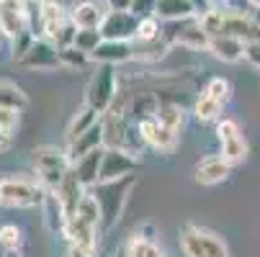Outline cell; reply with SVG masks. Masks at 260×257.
<instances>
[{"mask_svg":"<svg viewBox=\"0 0 260 257\" xmlns=\"http://www.w3.org/2000/svg\"><path fill=\"white\" fill-rule=\"evenodd\" d=\"M137 186V177L134 175H126V177H119V180H106V182H98V186L90 191L101 206V216H103V224L101 229L108 232L119 224V218L124 213V206L129 201V193L134 191Z\"/></svg>","mask_w":260,"mask_h":257,"instance_id":"cell-1","label":"cell"},{"mask_svg":"<svg viewBox=\"0 0 260 257\" xmlns=\"http://www.w3.org/2000/svg\"><path fill=\"white\" fill-rule=\"evenodd\" d=\"M31 165H34V172L39 177V182L49 193H54L62 186L64 175L72 170V160H70L67 150H59L54 144L34 146L31 150Z\"/></svg>","mask_w":260,"mask_h":257,"instance_id":"cell-2","label":"cell"},{"mask_svg":"<svg viewBox=\"0 0 260 257\" xmlns=\"http://www.w3.org/2000/svg\"><path fill=\"white\" fill-rule=\"evenodd\" d=\"M47 188L39 177L28 175H6L0 177V206L3 208H36L47 198Z\"/></svg>","mask_w":260,"mask_h":257,"instance_id":"cell-3","label":"cell"},{"mask_svg":"<svg viewBox=\"0 0 260 257\" xmlns=\"http://www.w3.org/2000/svg\"><path fill=\"white\" fill-rule=\"evenodd\" d=\"M178 242L183 257H230V247L221 239V234L199 224H185Z\"/></svg>","mask_w":260,"mask_h":257,"instance_id":"cell-4","label":"cell"},{"mask_svg":"<svg viewBox=\"0 0 260 257\" xmlns=\"http://www.w3.org/2000/svg\"><path fill=\"white\" fill-rule=\"evenodd\" d=\"M116 90H119L116 69L111 64H98L95 75L90 78V83L85 88V105L98 111L101 116H106L111 111V105L116 103Z\"/></svg>","mask_w":260,"mask_h":257,"instance_id":"cell-5","label":"cell"},{"mask_svg":"<svg viewBox=\"0 0 260 257\" xmlns=\"http://www.w3.org/2000/svg\"><path fill=\"white\" fill-rule=\"evenodd\" d=\"M216 139L221 144V152L219 155L224 157L230 165H240L247 157V152H250V146H247V141L242 136L240 124L232 121V119H221L216 124Z\"/></svg>","mask_w":260,"mask_h":257,"instance_id":"cell-6","label":"cell"},{"mask_svg":"<svg viewBox=\"0 0 260 257\" xmlns=\"http://www.w3.org/2000/svg\"><path fill=\"white\" fill-rule=\"evenodd\" d=\"M98 234H101V227L85 222V218L78 216V213L67 218L64 232H62V237L67 239V244H70L72 249H80V252H85V254H90V257H93L95 249H98Z\"/></svg>","mask_w":260,"mask_h":257,"instance_id":"cell-7","label":"cell"},{"mask_svg":"<svg viewBox=\"0 0 260 257\" xmlns=\"http://www.w3.org/2000/svg\"><path fill=\"white\" fill-rule=\"evenodd\" d=\"M26 31H31V18L23 0H0V33L13 42Z\"/></svg>","mask_w":260,"mask_h":257,"instance_id":"cell-8","label":"cell"},{"mask_svg":"<svg viewBox=\"0 0 260 257\" xmlns=\"http://www.w3.org/2000/svg\"><path fill=\"white\" fill-rule=\"evenodd\" d=\"M137 126H139V136H142V141H144L147 146H152L155 152L168 155V152L175 150L178 141H180V134H175L173 129H168L165 124H160L157 116L144 119V121H139Z\"/></svg>","mask_w":260,"mask_h":257,"instance_id":"cell-9","label":"cell"},{"mask_svg":"<svg viewBox=\"0 0 260 257\" xmlns=\"http://www.w3.org/2000/svg\"><path fill=\"white\" fill-rule=\"evenodd\" d=\"M139 28V18L132 11H106V18L101 23L103 39H114V42H134Z\"/></svg>","mask_w":260,"mask_h":257,"instance_id":"cell-10","label":"cell"},{"mask_svg":"<svg viewBox=\"0 0 260 257\" xmlns=\"http://www.w3.org/2000/svg\"><path fill=\"white\" fill-rule=\"evenodd\" d=\"M139 167V157L126 152V150H108L103 152V167H101V182L106 180H119L126 175H134Z\"/></svg>","mask_w":260,"mask_h":257,"instance_id":"cell-11","label":"cell"},{"mask_svg":"<svg viewBox=\"0 0 260 257\" xmlns=\"http://www.w3.org/2000/svg\"><path fill=\"white\" fill-rule=\"evenodd\" d=\"M221 33L235 36V39H240L245 44L260 42V26L255 23V18L250 13H237L232 8H224V26H221Z\"/></svg>","mask_w":260,"mask_h":257,"instance_id":"cell-12","label":"cell"},{"mask_svg":"<svg viewBox=\"0 0 260 257\" xmlns=\"http://www.w3.org/2000/svg\"><path fill=\"white\" fill-rule=\"evenodd\" d=\"M18 64L26 67V69H59V67H62V62H59V49H57L49 39L36 36L34 47L28 49V54H26Z\"/></svg>","mask_w":260,"mask_h":257,"instance_id":"cell-13","label":"cell"},{"mask_svg":"<svg viewBox=\"0 0 260 257\" xmlns=\"http://www.w3.org/2000/svg\"><path fill=\"white\" fill-rule=\"evenodd\" d=\"M232 172V165L221 157V155H206L196 162L193 167V177L201 186H216V182H224Z\"/></svg>","mask_w":260,"mask_h":257,"instance_id":"cell-14","label":"cell"},{"mask_svg":"<svg viewBox=\"0 0 260 257\" xmlns=\"http://www.w3.org/2000/svg\"><path fill=\"white\" fill-rule=\"evenodd\" d=\"M90 59L95 64H124L129 59H134V42H114V39H103V44L90 54Z\"/></svg>","mask_w":260,"mask_h":257,"instance_id":"cell-15","label":"cell"},{"mask_svg":"<svg viewBox=\"0 0 260 257\" xmlns=\"http://www.w3.org/2000/svg\"><path fill=\"white\" fill-rule=\"evenodd\" d=\"M67 18H70V11H67V8H62L57 0H47V3L42 6V11H39V31H42V39L54 42L57 31L67 23Z\"/></svg>","mask_w":260,"mask_h":257,"instance_id":"cell-16","label":"cell"},{"mask_svg":"<svg viewBox=\"0 0 260 257\" xmlns=\"http://www.w3.org/2000/svg\"><path fill=\"white\" fill-rule=\"evenodd\" d=\"M103 146H106V134H103V119H101L93 129H88L83 136H78L75 141L67 144V155L75 162V160H80V157H85L95 150H103Z\"/></svg>","mask_w":260,"mask_h":257,"instance_id":"cell-17","label":"cell"},{"mask_svg":"<svg viewBox=\"0 0 260 257\" xmlns=\"http://www.w3.org/2000/svg\"><path fill=\"white\" fill-rule=\"evenodd\" d=\"M103 152H106V146H103V150H95V152H90V155H85V157H80V160L72 162V172L78 175V180L83 182L88 191H93L98 182H101Z\"/></svg>","mask_w":260,"mask_h":257,"instance_id":"cell-18","label":"cell"},{"mask_svg":"<svg viewBox=\"0 0 260 257\" xmlns=\"http://www.w3.org/2000/svg\"><path fill=\"white\" fill-rule=\"evenodd\" d=\"M85 193H88V188L83 186V182L78 180V175L75 172H67L64 175V180H62V186L54 191V196L59 198V203L64 206V211H67V216H75V211H78V206H80V201L85 198Z\"/></svg>","mask_w":260,"mask_h":257,"instance_id":"cell-19","label":"cell"},{"mask_svg":"<svg viewBox=\"0 0 260 257\" xmlns=\"http://www.w3.org/2000/svg\"><path fill=\"white\" fill-rule=\"evenodd\" d=\"M209 52L221 59V62H227V64H235L240 59H245V42L235 39V36H211V42H209Z\"/></svg>","mask_w":260,"mask_h":257,"instance_id":"cell-20","label":"cell"},{"mask_svg":"<svg viewBox=\"0 0 260 257\" xmlns=\"http://www.w3.org/2000/svg\"><path fill=\"white\" fill-rule=\"evenodd\" d=\"M101 119H103V116H101L98 111H93V108H88V105L83 103L78 111L72 114V119H70V124H67V131H64V134H67V144L75 141L78 136H83L88 129H93Z\"/></svg>","mask_w":260,"mask_h":257,"instance_id":"cell-21","label":"cell"},{"mask_svg":"<svg viewBox=\"0 0 260 257\" xmlns=\"http://www.w3.org/2000/svg\"><path fill=\"white\" fill-rule=\"evenodd\" d=\"M155 16L160 21H183V18H193L199 13L191 0H157Z\"/></svg>","mask_w":260,"mask_h":257,"instance_id":"cell-22","label":"cell"},{"mask_svg":"<svg viewBox=\"0 0 260 257\" xmlns=\"http://www.w3.org/2000/svg\"><path fill=\"white\" fill-rule=\"evenodd\" d=\"M70 16L78 23V28H101L106 11H101L95 3H90V0H83V3H75L70 8Z\"/></svg>","mask_w":260,"mask_h":257,"instance_id":"cell-23","label":"cell"},{"mask_svg":"<svg viewBox=\"0 0 260 257\" xmlns=\"http://www.w3.org/2000/svg\"><path fill=\"white\" fill-rule=\"evenodd\" d=\"M42 208H44V222H47V227L57 234H62L64 232V224H67V211H64V206L59 203V198L54 196V193H47V198H44V203H42Z\"/></svg>","mask_w":260,"mask_h":257,"instance_id":"cell-24","label":"cell"},{"mask_svg":"<svg viewBox=\"0 0 260 257\" xmlns=\"http://www.w3.org/2000/svg\"><path fill=\"white\" fill-rule=\"evenodd\" d=\"M224 111V103H219L216 98H211L209 93H201L193 103V119L201 121V124H209V121H216Z\"/></svg>","mask_w":260,"mask_h":257,"instance_id":"cell-25","label":"cell"},{"mask_svg":"<svg viewBox=\"0 0 260 257\" xmlns=\"http://www.w3.org/2000/svg\"><path fill=\"white\" fill-rule=\"evenodd\" d=\"M26 105H28V98H26V93H23L16 83L0 80V108H11V111H23Z\"/></svg>","mask_w":260,"mask_h":257,"instance_id":"cell-26","label":"cell"},{"mask_svg":"<svg viewBox=\"0 0 260 257\" xmlns=\"http://www.w3.org/2000/svg\"><path fill=\"white\" fill-rule=\"evenodd\" d=\"M157 119H160V124H165L168 129H173L175 134H180L183 126H185V111H183L178 103H170V100H160Z\"/></svg>","mask_w":260,"mask_h":257,"instance_id":"cell-27","label":"cell"},{"mask_svg":"<svg viewBox=\"0 0 260 257\" xmlns=\"http://www.w3.org/2000/svg\"><path fill=\"white\" fill-rule=\"evenodd\" d=\"M157 108H160V95H137L129 105V114H132L134 124H139L144 119L157 116Z\"/></svg>","mask_w":260,"mask_h":257,"instance_id":"cell-28","label":"cell"},{"mask_svg":"<svg viewBox=\"0 0 260 257\" xmlns=\"http://www.w3.org/2000/svg\"><path fill=\"white\" fill-rule=\"evenodd\" d=\"M126 257H165V252L157 247V242L134 234L126 242Z\"/></svg>","mask_w":260,"mask_h":257,"instance_id":"cell-29","label":"cell"},{"mask_svg":"<svg viewBox=\"0 0 260 257\" xmlns=\"http://www.w3.org/2000/svg\"><path fill=\"white\" fill-rule=\"evenodd\" d=\"M168 44L162 39H155V42H134V59H142V62H157L160 57L168 54Z\"/></svg>","mask_w":260,"mask_h":257,"instance_id":"cell-30","label":"cell"},{"mask_svg":"<svg viewBox=\"0 0 260 257\" xmlns=\"http://www.w3.org/2000/svg\"><path fill=\"white\" fill-rule=\"evenodd\" d=\"M160 33H162V21L157 16H144V18H139L134 42H155V39H160Z\"/></svg>","mask_w":260,"mask_h":257,"instance_id":"cell-31","label":"cell"},{"mask_svg":"<svg viewBox=\"0 0 260 257\" xmlns=\"http://www.w3.org/2000/svg\"><path fill=\"white\" fill-rule=\"evenodd\" d=\"M59 62H62L64 69H83V67L90 64L93 59H90V54L80 52L75 44H72V47H62V49H59Z\"/></svg>","mask_w":260,"mask_h":257,"instance_id":"cell-32","label":"cell"},{"mask_svg":"<svg viewBox=\"0 0 260 257\" xmlns=\"http://www.w3.org/2000/svg\"><path fill=\"white\" fill-rule=\"evenodd\" d=\"M0 247L6 252H21L23 247V229L16 224H3L0 227Z\"/></svg>","mask_w":260,"mask_h":257,"instance_id":"cell-33","label":"cell"},{"mask_svg":"<svg viewBox=\"0 0 260 257\" xmlns=\"http://www.w3.org/2000/svg\"><path fill=\"white\" fill-rule=\"evenodd\" d=\"M103 44V33L101 28H78V36H75V47L85 54H93L98 47Z\"/></svg>","mask_w":260,"mask_h":257,"instance_id":"cell-34","label":"cell"},{"mask_svg":"<svg viewBox=\"0 0 260 257\" xmlns=\"http://www.w3.org/2000/svg\"><path fill=\"white\" fill-rule=\"evenodd\" d=\"M199 23H201V28H204L209 36H219V33H221V26H224V8L211 6L206 13L199 16Z\"/></svg>","mask_w":260,"mask_h":257,"instance_id":"cell-35","label":"cell"},{"mask_svg":"<svg viewBox=\"0 0 260 257\" xmlns=\"http://www.w3.org/2000/svg\"><path fill=\"white\" fill-rule=\"evenodd\" d=\"M78 216H83L85 222H90V224H95V227H101L103 224V216H101V206H98V201H95V196L88 191L85 193V198L80 201V206H78V211H75ZM103 232V229H101Z\"/></svg>","mask_w":260,"mask_h":257,"instance_id":"cell-36","label":"cell"},{"mask_svg":"<svg viewBox=\"0 0 260 257\" xmlns=\"http://www.w3.org/2000/svg\"><path fill=\"white\" fill-rule=\"evenodd\" d=\"M204 93H209L211 98H216L219 103H230V98H232V83L227 80V78H211L209 83H206V88H204Z\"/></svg>","mask_w":260,"mask_h":257,"instance_id":"cell-37","label":"cell"},{"mask_svg":"<svg viewBox=\"0 0 260 257\" xmlns=\"http://www.w3.org/2000/svg\"><path fill=\"white\" fill-rule=\"evenodd\" d=\"M34 42H36V33H34V31H26V33L16 36V39L11 42V59L18 64V62L28 54V49L34 47Z\"/></svg>","mask_w":260,"mask_h":257,"instance_id":"cell-38","label":"cell"},{"mask_svg":"<svg viewBox=\"0 0 260 257\" xmlns=\"http://www.w3.org/2000/svg\"><path fill=\"white\" fill-rule=\"evenodd\" d=\"M18 116H21V111H11V108H0V129L16 131V129H18Z\"/></svg>","mask_w":260,"mask_h":257,"instance_id":"cell-39","label":"cell"},{"mask_svg":"<svg viewBox=\"0 0 260 257\" xmlns=\"http://www.w3.org/2000/svg\"><path fill=\"white\" fill-rule=\"evenodd\" d=\"M155 6H157V0H134V3H132V13L137 18L155 16Z\"/></svg>","mask_w":260,"mask_h":257,"instance_id":"cell-40","label":"cell"},{"mask_svg":"<svg viewBox=\"0 0 260 257\" xmlns=\"http://www.w3.org/2000/svg\"><path fill=\"white\" fill-rule=\"evenodd\" d=\"M245 59L260 69V42H252V44H245Z\"/></svg>","mask_w":260,"mask_h":257,"instance_id":"cell-41","label":"cell"},{"mask_svg":"<svg viewBox=\"0 0 260 257\" xmlns=\"http://www.w3.org/2000/svg\"><path fill=\"white\" fill-rule=\"evenodd\" d=\"M137 234H139V237H144V239H152V242H155V237H157V229H155V224L144 222V224L137 229Z\"/></svg>","mask_w":260,"mask_h":257,"instance_id":"cell-42","label":"cell"},{"mask_svg":"<svg viewBox=\"0 0 260 257\" xmlns=\"http://www.w3.org/2000/svg\"><path fill=\"white\" fill-rule=\"evenodd\" d=\"M132 3L134 0H106L108 11H132Z\"/></svg>","mask_w":260,"mask_h":257,"instance_id":"cell-43","label":"cell"},{"mask_svg":"<svg viewBox=\"0 0 260 257\" xmlns=\"http://www.w3.org/2000/svg\"><path fill=\"white\" fill-rule=\"evenodd\" d=\"M13 134L16 131H8V129H0V155H3L8 146L13 144Z\"/></svg>","mask_w":260,"mask_h":257,"instance_id":"cell-44","label":"cell"},{"mask_svg":"<svg viewBox=\"0 0 260 257\" xmlns=\"http://www.w3.org/2000/svg\"><path fill=\"white\" fill-rule=\"evenodd\" d=\"M193 3V8H196V13L201 16V13H206L209 8H211V0H191Z\"/></svg>","mask_w":260,"mask_h":257,"instance_id":"cell-45","label":"cell"},{"mask_svg":"<svg viewBox=\"0 0 260 257\" xmlns=\"http://www.w3.org/2000/svg\"><path fill=\"white\" fill-rule=\"evenodd\" d=\"M250 16L255 18V23L260 26V0H255V6H252V11H250Z\"/></svg>","mask_w":260,"mask_h":257,"instance_id":"cell-46","label":"cell"},{"mask_svg":"<svg viewBox=\"0 0 260 257\" xmlns=\"http://www.w3.org/2000/svg\"><path fill=\"white\" fill-rule=\"evenodd\" d=\"M67 257H90V254H85V252H80V249H67Z\"/></svg>","mask_w":260,"mask_h":257,"instance_id":"cell-47","label":"cell"},{"mask_svg":"<svg viewBox=\"0 0 260 257\" xmlns=\"http://www.w3.org/2000/svg\"><path fill=\"white\" fill-rule=\"evenodd\" d=\"M165 257H168V254H165Z\"/></svg>","mask_w":260,"mask_h":257,"instance_id":"cell-48","label":"cell"}]
</instances>
